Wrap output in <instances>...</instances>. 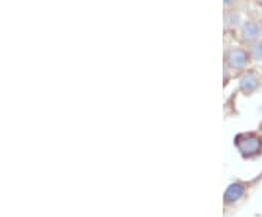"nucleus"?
<instances>
[{
	"instance_id": "nucleus-6",
	"label": "nucleus",
	"mask_w": 262,
	"mask_h": 217,
	"mask_svg": "<svg viewBox=\"0 0 262 217\" xmlns=\"http://www.w3.org/2000/svg\"><path fill=\"white\" fill-rule=\"evenodd\" d=\"M248 51H249L251 60H253V61H262V38L259 41L253 42L252 46H249Z\"/></svg>"
},
{
	"instance_id": "nucleus-3",
	"label": "nucleus",
	"mask_w": 262,
	"mask_h": 217,
	"mask_svg": "<svg viewBox=\"0 0 262 217\" xmlns=\"http://www.w3.org/2000/svg\"><path fill=\"white\" fill-rule=\"evenodd\" d=\"M239 38L245 46H252L253 42L259 41L262 38V27L259 22L255 20H246L241 25L239 29Z\"/></svg>"
},
{
	"instance_id": "nucleus-8",
	"label": "nucleus",
	"mask_w": 262,
	"mask_h": 217,
	"mask_svg": "<svg viewBox=\"0 0 262 217\" xmlns=\"http://www.w3.org/2000/svg\"><path fill=\"white\" fill-rule=\"evenodd\" d=\"M253 2H255L256 5H259V6H262V0H253Z\"/></svg>"
},
{
	"instance_id": "nucleus-7",
	"label": "nucleus",
	"mask_w": 262,
	"mask_h": 217,
	"mask_svg": "<svg viewBox=\"0 0 262 217\" xmlns=\"http://www.w3.org/2000/svg\"><path fill=\"white\" fill-rule=\"evenodd\" d=\"M223 3H225V8L230 9V8H233L234 5L237 3V0H223Z\"/></svg>"
},
{
	"instance_id": "nucleus-5",
	"label": "nucleus",
	"mask_w": 262,
	"mask_h": 217,
	"mask_svg": "<svg viewBox=\"0 0 262 217\" xmlns=\"http://www.w3.org/2000/svg\"><path fill=\"white\" fill-rule=\"evenodd\" d=\"M245 194V187L242 184H232L225 192V203L226 204H232L236 203L239 199H242Z\"/></svg>"
},
{
	"instance_id": "nucleus-2",
	"label": "nucleus",
	"mask_w": 262,
	"mask_h": 217,
	"mask_svg": "<svg viewBox=\"0 0 262 217\" xmlns=\"http://www.w3.org/2000/svg\"><path fill=\"white\" fill-rule=\"evenodd\" d=\"M249 61H251V56L248 50L242 47H229L226 50L225 63L230 72L234 73L244 72L249 64Z\"/></svg>"
},
{
	"instance_id": "nucleus-1",
	"label": "nucleus",
	"mask_w": 262,
	"mask_h": 217,
	"mask_svg": "<svg viewBox=\"0 0 262 217\" xmlns=\"http://www.w3.org/2000/svg\"><path fill=\"white\" fill-rule=\"evenodd\" d=\"M234 146L245 158H255L262 153V137L256 133H242L234 139Z\"/></svg>"
},
{
	"instance_id": "nucleus-4",
	"label": "nucleus",
	"mask_w": 262,
	"mask_h": 217,
	"mask_svg": "<svg viewBox=\"0 0 262 217\" xmlns=\"http://www.w3.org/2000/svg\"><path fill=\"white\" fill-rule=\"evenodd\" d=\"M259 88V76L255 72H246L239 80V91L244 95H252Z\"/></svg>"
}]
</instances>
